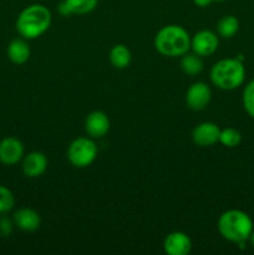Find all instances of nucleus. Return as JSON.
<instances>
[{"label": "nucleus", "mask_w": 254, "mask_h": 255, "mask_svg": "<svg viewBox=\"0 0 254 255\" xmlns=\"http://www.w3.org/2000/svg\"><path fill=\"white\" fill-rule=\"evenodd\" d=\"M85 129L94 138H101L110 129L109 117L102 111H92L85 120Z\"/></svg>", "instance_id": "11"}, {"label": "nucleus", "mask_w": 254, "mask_h": 255, "mask_svg": "<svg viewBox=\"0 0 254 255\" xmlns=\"http://www.w3.org/2000/svg\"><path fill=\"white\" fill-rule=\"evenodd\" d=\"M14 226L15 224L12 219L5 216L0 217V238H6V237L11 236Z\"/></svg>", "instance_id": "22"}, {"label": "nucleus", "mask_w": 254, "mask_h": 255, "mask_svg": "<svg viewBox=\"0 0 254 255\" xmlns=\"http://www.w3.org/2000/svg\"><path fill=\"white\" fill-rule=\"evenodd\" d=\"M51 25V12L41 4L25 7L16 20V30L24 39L31 40L41 36Z\"/></svg>", "instance_id": "2"}, {"label": "nucleus", "mask_w": 254, "mask_h": 255, "mask_svg": "<svg viewBox=\"0 0 254 255\" xmlns=\"http://www.w3.org/2000/svg\"><path fill=\"white\" fill-rule=\"evenodd\" d=\"M218 36L211 30L198 31L191 39V47L199 56H209L218 49Z\"/></svg>", "instance_id": "7"}, {"label": "nucleus", "mask_w": 254, "mask_h": 255, "mask_svg": "<svg viewBox=\"0 0 254 255\" xmlns=\"http://www.w3.org/2000/svg\"><path fill=\"white\" fill-rule=\"evenodd\" d=\"M217 228L224 239L238 244L241 248H243L253 229V222L246 212L239 209H229L221 214Z\"/></svg>", "instance_id": "1"}, {"label": "nucleus", "mask_w": 254, "mask_h": 255, "mask_svg": "<svg viewBox=\"0 0 254 255\" xmlns=\"http://www.w3.org/2000/svg\"><path fill=\"white\" fill-rule=\"evenodd\" d=\"M14 224L24 232H35L41 224L40 214L32 208H20L12 216Z\"/></svg>", "instance_id": "13"}, {"label": "nucleus", "mask_w": 254, "mask_h": 255, "mask_svg": "<svg viewBox=\"0 0 254 255\" xmlns=\"http://www.w3.org/2000/svg\"><path fill=\"white\" fill-rule=\"evenodd\" d=\"M99 0H62L59 4V12L62 16L85 15L96 9Z\"/></svg>", "instance_id": "14"}, {"label": "nucleus", "mask_w": 254, "mask_h": 255, "mask_svg": "<svg viewBox=\"0 0 254 255\" xmlns=\"http://www.w3.org/2000/svg\"><path fill=\"white\" fill-rule=\"evenodd\" d=\"M24 158V144L15 137H6L0 141V163L14 166Z\"/></svg>", "instance_id": "6"}, {"label": "nucleus", "mask_w": 254, "mask_h": 255, "mask_svg": "<svg viewBox=\"0 0 254 255\" xmlns=\"http://www.w3.org/2000/svg\"><path fill=\"white\" fill-rule=\"evenodd\" d=\"M15 206V197L7 187L0 186V214L11 211Z\"/></svg>", "instance_id": "21"}, {"label": "nucleus", "mask_w": 254, "mask_h": 255, "mask_svg": "<svg viewBox=\"0 0 254 255\" xmlns=\"http://www.w3.org/2000/svg\"><path fill=\"white\" fill-rule=\"evenodd\" d=\"M30 47L27 42L22 39H15L7 46V57L16 65H22L30 59Z\"/></svg>", "instance_id": "15"}, {"label": "nucleus", "mask_w": 254, "mask_h": 255, "mask_svg": "<svg viewBox=\"0 0 254 255\" xmlns=\"http://www.w3.org/2000/svg\"><path fill=\"white\" fill-rule=\"evenodd\" d=\"M154 46L164 56H183L191 47V37L187 30L179 25H167L157 32Z\"/></svg>", "instance_id": "3"}, {"label": "nucleus", "mask_w": 254, "mask_h": 255, "mask_svg": "<svg viewBox=\"0 0 254 255\" xmlns=\"http://www.w3.org/2000/svg\"><path fill=\"white\" fill-rule=\"evenodd\" d=\"M209 101H211V89L204 82H194L187 90L186 102L189 109L201 111L208 106Z\"/></svg>", "instance_id": "8"}, {"label": "nucleus", "mask_w": 254, "mask_h": 255, "mask_svg": "<svg viewBox=\"0 0 254 255\" xmlns=\"http://www.w3.org/2000/svg\"><path fill=\"white\" fill-rule=\"evenodd\" d=\"M163 247L169 255H187L192 249V241L183 232H172L164 239Z\"/></svg>", "instance_id": "10"}, {"label": "nucleus", "mask_w": 254, "mask_h": 255, "mask_svg": "<svg viewBox=\"0 0 254 255\" xmlns=\"http://www.w3.org/2000/svg\"><path fill=\"white\" fill-rule=\"evenodd\" d=\"M248 242H249V243H251V246L254 248V228L252 229L251 236H249V238H248Z\"/></svg>", "instance_id": "24"}, {"label": "nucleus", "mask_w": 254, "mask_h": 255, "mask_svg": "<svg viewBox=\"0 0 254 255\" xmlns=\"http://www.w3.org/2000/svg\"><path fill=\"white\" fill-rule=\"evenodd\" d=\"M246 79V69L241 59H223L213 65L211 80L218 89L234 90L241 86Z\"/></svg>", "instance_id": "4"}, {"label": "nucleus", "mask_w": 254, "mask_h": 255, "mask_svg": "<svg viewBox=\"0 0 254 255\" xmlns=\"http://www.w3.org/2000/svg\"><path fill=\"white\" fill-rule=\"evenodd\" d=\"M213 1H217V2H222V1H226V0H213Z\"/></svg>", "instance_id": "25"}, {"label": "nucleus", "mask_w": 254, "mask_h": 255, "mask_svg": "<svg viewBox=\"0 0 254 255\" xmlns=\"http://www.w3.org/2000/svg\"><path fill=\"white\" fill-rule=\"evenodd\" d=\"M219 142H221L224 147H228V148H234V147L239 146V143L242 142V134H241V132L237 131V129H234V128L221 129V134H219Z\"/></svg>", "instance_id": "19"}, {"label": "nucleus", "mask_w": 254, "mask_h": 255, "mask_svg": "<svg viewBox=\"0 0 254 255\" xmlns=\"http://www.w3.org/2000/svg\"><path fill=\"white\" fill-rule=\"evenodd\" d=\"M194 5H197V6L199 7H206L208 6V5H211L212 2H213V0H193Z\"/></svg>", "instance_id": "23"}, {"label": "nucleus", "mask_w": 254, "mask_h": 255, "mask_svg": "<svg viewBox=\"0 0 254 255\" xmlns=\"http://www.w3.org/2000/svg\"><path fill=\"white\" fill-rule=\"evenodd\" d=\"M131 51L127 49V46H125L122 44L115 45L111 49V51H110V62L116 69L122 70L128 67L129 64H131Z\"/></svg>", "instance_id": "16"}, {"label": "nucleus", "mask_w": 254, "mask_h": 255, "mask_svg": "<svg viewBox=\"0 0 254 255\" xmlns=\"http://www.w3.org/2000/svg\"><path fill=\"white\" fill-rule=\"evenodd\" d=\"M97 156V147L92 139L80 137L74 139L67 148V158L72 166L85 168L94 163Z\"/></svg>", "instance_id": "5"}, {"label": "nucleus", "mask_w": 254, "mask_h": 255, "mask_svg": "<svg viewBox=\"0 0 254 255\" xmlns=\"http://www.w3.org/2000/svg\"><path fill=\"white\" fill-rule=\"evenodd\" d=\"M22 172L29 178L42 176L47 168V158L41 152H31L22 159Z\"/></svg>", "instance_id": "12"}, {"label": "nucleus", "mask_w": 254, "mask_h": 255, "mask_svg": "<svg viewBox=\"0 0 254 255\" xmlns=\"http://www.w3.org/2000/svg\"><path fill=\"white\" fill-rule=\"evenodd\" d=\"M242 102L247 114L254 119V79L247 84L244 87L243 95H242Z\"/></svg>", "instance_id": "20"}, {"label": "nucleus", "mask_w": 254, "mask_h": 255, "mask_svg": "<svg viewBox=\"0 0 254 255\" xmlns=\"http://www.w3.org/2000/svg\"><path fill=\"white\" fill-rule=\"evenodd\" d=\"M181 69L183 70L184 74L196 76L203 70V61L197 54H184L181 60Z\"/></svg>", "instance_id": "18"}, {"label": "nucleus", "mask_w": 254, "mask_h": 255, "mask_svg": "<svg viewBox=\"0 0 254 255\" xmlns=\"http://www.w3.org/2000/svg\"><path fill=\"white\" fill-rule=\"evenodd\" d=\"M239 30V21L233 15H227L223 16L217 24V31L219 36L224 39H231L238 32Z\"/></svg>", "instance_id": "17"}, {"label": "nucleus", "mask_w": 254, "mask_h": 255, "mask_svg": "<svg viewBox=\"0 0 254 255\" xmlns=\"http://www.w3.org/2000/svg\"><path fill=\"white\" fill-rule=\"evenodd\" d=\"M221 128L214 122H202L194 127L192 139L199 147H211L219 142Z\"/></svg>", "instance_id": "9"}]
</instances>
